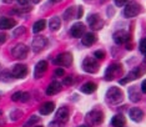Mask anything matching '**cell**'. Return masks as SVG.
<instances>
[{
  "mask_svg": "<svg viewBox=\"0 0 146 127\" xmlns=\"http://www.w3.org/2000/svg\"><path fill=\"white\" fill-rule=\"evenodd\" d=\"M106 100L110 103H120L124 100V93L119 87H110L106 92Z\"/></svg>",
  "mask_w": 146,
  "mask_h": 127,
  "instance_id": "obj_1",
  "label": "cell"
},
{
  "mask_svg": "<svg viewBox=\"0 0 146 127\" xmlns=\"http://www.w3.org/2000/svg\"><path fill=\"white\" fill-rule=\"evenodd\" d=\"M104 120V113L100 110H92L86 115V122L90 126H98L100 125Z\"/></svg>",
  "mask_w": 146,
  "mask_h": 127,
  "instance_id": "obj_2",
  "label": "cell"
},
{
  "mask_svg": "<svg viewBox=\"0 0 146 127\" xmlns=\"http://www.w3.org/2000/svg\"><path fill=\"white\" fill-rule=\"evenodd\" d=\"M122 72V67L120 64H111L105 71V80L106 81H112L116 76H120Z\"/></svg>",
  "mask_w": 146,
  "mask_h": 127,
  "instance_id": "obj_3",
  "label": "cell"
},
{
  "mask_svg": "<svg viewBox=\"0 0 146 127\" xmlns=\"http://www.w3.org/2000/svg\"><path fill=\"white\" fill-rule=\"evenodd\" d=\"M28 52H29V48L24 44H16L14 48L11 49V55L14 56L15 59H26L28 56Z\"/></svg>",
  "mask_w": 146,
  "mask_h": 127,
  "instance_id": "obj_4",
  "label": "cell"
},
{
  "mask_svg": "<svg viewBox=\"0 0 146 127\" xmlns=\"http://www.w3.org/2000/svg\"><path fill=\"white\" fill-rule=\"evenodd\" d=\"M140 13H141V5L137 4V3H130L129 5H126V8L124 10V15L129 19L135 18Z\"/></svg>",
  "mask_w": 146,
  "mask_h": 127,
  "instance_id": "obj_5",
  "label": "cell"
},
{
  "mask_svg": "<svg viewBox=\"0 0 146 127\" xmlns=\"http://www.w3.org/2000/svg\"><path fill=\"white\" fill-rule=\"evenodd\" d=\"M82 67L86 72L89 73H95L99 71V64L96 62V60L94 58H86L82 61Z\"/></svg>",
  "mask_w": 146,
  "mask_h": 127,
  "instance_id": "obj_6",
  "label": "cell"
},
{
  "mask_svg": "<svg viewBox=\"0 0 146 127\" xmlns=\"http://www.w3.org/2000/svg\"><path fill=\"white\" fill-rule=\"evenodd\" d=\"M54 64L58 66H70L72 64V55L70 52H62L58 55V58L54 60Z\"/></svg>",
  "mask_w": 146,
  "mask_h": 127,
  "instance_id": "obj_7",
  "label": "cell"
},
{
  "mask_svg": "<svg viewBox=\"0 0 146 127\" xmlns=\"http://www.w3.org/2000/svg\"><path fill=\"white\" fill-rule=\"evenodd\" d=\"M11 75L13 77L16 79H23L28 75V67L26 65H23V64H16V65L13 67L11 70Z\"/></svg>",
  "mask_w": 146,
  "mask_h": 127,
  "instance_id": "obj_8",
  "label": "cell"
},
{
  "mask_svg": "<svg viewBox=\"0 0 146 127\" xmlns=\"http://www.w3.org/2000/svg\"><path fill=\"white\" fill-rule=\"evenodd\" d=\"M48 45V40H46L44 36H36V38L33 40V50L34 52H40L45 49V46Z\"/></svg>",
  "mask_w": 146,
  "mask_h": 127,
  "instance_id": "obj_9",
  "label": "cell"
},
{
  "mask_svg": "<svg viewBox=\"0 0 146 127\" xmlns=\"http://www.w3.org/2000/svg\"><path fill=\"white\" fill-rule=\"evenodd\" d=\"M114 41L119 45H122V44H125V42L130 41V35H129V32H126L125 30H119V31H116L114 34Z\"/></svg>",
  "mask_w": 146,
  "mask_h": 127,
  "instance_id": "obj_10",
  "label": "cell"
},
{
  "mask_svg": "<svg viewBox=\"0 0 146 127\" xmlns=\"http://www.w3.org/2000/svg\"><path fill=\"white\" fill-rule=\"evenodd\" d=\"M70 34L72 38H82L85 34V25L82 22H76L75 25H72Z\"/></svg>",
  "mask_w": 146,
  "mask_h": 127,
  "instance_id": "obj_11",
  "label": "cell"
},
{
  "mask_svg": "<svg viewBox=\"0 0 146 127\" xmlns=\"http://www.w3.org/2000/svg\"><path fill=\"white\" fill-rule=\"evenodd\" d=\"M88 24L90 25L91 29H101L104 22H102V20L100 19V16L98 14H91L88 18Z\"/></svg>",
  "mask_w": 146,
  "mask_h": 127,
  "instance_id": "obj_12",
  "label": "cell"
},
{
  "mask_svg": "<svg viewBox=\"0 0 146 127\" xmlns=\"http://www.w3.org/2000/svg\"><path fill=\"white\" fill-rule=\"evenodd\" d=\"M142 75V70L140 67H137V69H135V70H132V71L129 73L127 76H126L125 79H122L120 80V83L121 85H125V83H127V82H130L132 81V80H136V79H139L140 76Z\"/></svg>",
  "mask_w": 146,
  "mask_h": 127,
  "instance_id": "obj_13",
  "label": "cell"
},
{
  "mask_svg": "<svg viewBox=\"0 0 146 127\" xmlns=\"http://www.w3.org/2000/svg\"><path fill=\"white\" fill-rule=\"evenodd\" d=\"M46 70H48V62L44 61V60H41V61H39L38 64H36L35 71H34V76L36 79L41 77V76L46 72Z\"/></svg>",
  "mask_w": 146,
  "mask_h": 127,
  "instance_id": "obj_14",
  "label": "cell"
},
{
  "mask_svg": "<svg viewBox=\"0 0 146 127\" xmlns=\"http://www.w3.org/2000/svg\"><path fill=\"white\" fill-rule=\"evenodd\" d=\"M129 116L131 117L132 121H135V122H141L142 118H144V112H142L140 108L134 107V108L130 110V112H129Z\"/></svg>",
  "mask_w": 146,
  "mask_h": 127,
  "instance_id": "obj_15",
  "label": "cell"
},
{
  "mask_svg": "<svg viewBox=\"0 0 146 127\" xmlns=\"http://www.w3.org/2000/svg\"><path fill=\"white\" fill-rule=\"evenodd\" d=\"M61 91V83L58 82V81H52L50 85L46 87V93L49 96H52V95H56L58 92Z\"/></svg>",
  "mask_w": 146,
  "mask_h": 127,
  "instance_id": "obj_16",
  "label": "cell"
},
{
  "mask_svg": "<svg viewBox=\"0 0 146 127\" xmlns=\"http://www.w3.org/2000/svg\"><path fill=\"white\" fill-rule=\"evenodd\" d=\"M56 120L60 121L61 123L68 122V120H69V110L66 107H60L58 111H56Z\"/></svg>",
  "mask_w": 146,
  "mask_h": 127,
  "instance_id": "obj_17",
  "label": "cell"
},
{
  "mask_svg": "<svg viewBox=\"0 0 146 127\" xmlns=\"http://www.w3.org/2000/svg\"><path fill=\"white\" fill-rule=\"evenodd\" d=\"M15 25H16V21H15L14 19H10V18H3V19H0V29H1V30L13 29Z\"/></svg>",
  "mask_w": 146,
  "mask_h": 127,
  "instance_id": "obj_18",
  "label": "cell"
},
{
  "mask_svg": "<svg viewBox=\"0 0 146 127\" xmlns=\"http://www.w3.org/2000/svg\"><path fill=\"white\" fill-rule=\"evenodd\" d=\"M125 123H126V120H125L124 116L120 115V113H119V115H115L111 120V125L114 127H124Z\"/></svg>",
  "mask_w": 146,
  "mask_h": 127,
  "instance_id": "obj_19",
  "label": "cell"
},
{
  "mask_svg": "<svg viewBox=\"0 0 146 127\" xmlns=\"http://www.w3.org/2000/svg\"><path fill=\"white\" fill-rule=\"evenodd\" d=\"M129 97L132 102H139L141 99V95L140 92H139V90L135 87V86H131L130 89H129Z\"/></svg>",
  "mask_w": 146,
  "mask_h": 127,
  "instance_id": "obj_20",
  "label": "cell"
},
{
  "mask_svg": "<svg viewBox=\"0 0 146 127\" xmlns=\"http://www.w3.org/2000/svg\"><path fill=\"white\" fill-rule=\"evenodd\" d=\"M54 108H55L54 102H45L42 103V106L40 107V113L41 115H50L54 111Z\"/></svg>",
  "mask_w": 146,
  "mask_h": 127,
  "instance_id": "obj_21",
  "label": "cell"
},
{
  "mask_svg": "<svg viewBox=\"0 0 146 127\" xmlns=\"http://www.w3.org/2000/svg\"><path fill=\"white\" fill-rule=\"evenodd\" d=\"M61 26V20L59 16H52L50 19V22H49V28H50L51 31H56V30H59Z\"/></svg>",
  "mask_w": 146,
  "mask_h": 127,
  "instance_id": "obj_22",
  "label": "cell"
},
{
  "mask_svg": "<svg viewBox=\"0 0 146 127\" xmlns=\"http://www.w3.org/2000/svg\"><path fill=\"white\" fill-rule=\"evenodd\" d=\"M96 41V36L92 34V32H89V34H84L82 36V44L85 46H91L94 45V42Z\"/></svg>",
  "mask_w": 146,
  "mask_h": 127,
  "instance_id": "obj_23",
  "label": "cell"
},
{
  "mask_svg": "<svg viewBox=\"0 0 146 127\" xmlns=\"http://www.w3.org/2000/svg\"><path fill=\"white\" fill-rule=\"evenodd\" d=\"M96 90V85L94 82H86L81 86V91L84 93H92Z\"/></svg>",
  "mask_w": 146,
  "mask_h": 127,
  "instance_id": "obj_24",
  "label": "cell"
},
{
  "mask_svg": "<svg viewBox=\"0 0 146 127\" xmlns=\"http://www.w3.org/2000/svg\"><path fill=\"white\" fill-rule=\"evenodd\" d=\"M45 26H46L45 20H39V21H36L34 24V26H33V31H34L35 34H38V32H40L45 29Z\"/></svg>",
  "mask_w": 146,
  "mask_h": 127,
  "instance_id": "obj_25",
  "label": "cell"
},
{
  "mask_svg": "<svg viewBox=\"0 0 146 127\" xmlns=\"http://www.w3.org/2000/svg\"><path fill=\"white\" fill-rule=\"evenodd\" d=\"M64 18L65 20H71L72 18H75V8H69L64 13Z\"/></svg>",
  "mask_w": 146,
  "mask_h": 127,
  "instance_id": "obj_26",
  "label": "cell"
},
{
  "mask_svg": "<svg viewBox=\"0 0 146 127\" xmlns=\"http://www.w3.org/2000/svg\"><path fill=\"white\" fill-rule=\"evenodd\" d=\"M39 120H40V118H39L38 116H31V117L29 118V121L25 123V127H31V126H34L36 122H39Z\"/></svg>",
  "mask_w": 146,
  "mask_h": 127,
  "instance_id": "obj_27",
  "label": "cell"
},
{
  "mask_svg": "<svg viewBox=\"0 0 146 127\" xmlns=\"http://www.w3.org/2000/svg\"><path fill=\"white\" fill-rule=\"evenodd\" d=\"M23 116V112L19 111V110H15V111H13L10 113V117H11V121H16V120H19Z\"/></svg>",
  "mask_w": 146,
  "mask_h": 127,
  "instance_id": "obj_28",
  "label": "cell"
},
{
  "mask_svg": "<svg viewBox=\"0 0 146 127\" xmlns=\"http://www.w3.org/2000/svg\"><path fill=\"white\" fill-rule=\"evenodd\" d=\"M10 75H11L10 72L4 71V72L1 73V75H0V80H1V81H10L11 79H9V77H10Z\"/></svg>",
  "mask_w": 146,
  "mask_h": 127,
  "instance_id": "obj_29",
  "label": "cell"
},
{
  "mask_svg": "<svg viewBox=\"0 0 146 127\" xmlns=\"http://www.w3.org/2000/svg\"><path fill=\"white\" fill-rule=\"evenodd\" d=\"M139 48H140V51L142 54H146V39H141Z\"/></svg>",
  "mask_w": 146,
  "mask_h": 127,
  "instance_id": "obj_30",
  "label": "cell"
},
{
  "mask_svg": "<svg viewBox=\"0 0 146 127\" xmlns=\"http://www.w3.org/2000/svg\"><path fill=\"white\" fill-rule=\"evenodd\" d=\"M29 97H30V95H29L28 92H21L20 101H21V102H26V101H29Z\"/></svg>",
  "mask_w": 146,
  "mask_h": 127,
  "instance_id": "obj_31",
  "label": "cell"
},
{
  "mask_svg": "<svg viewBox=\"0 0 146 127\" xmlns=\"http://www.w3.org/2000/svg\"><path fill=\"white\" fill-rule=\"evenodd\" d=\"M24 32H25V28H24V26H20L18 30H15V31H14V36H19V35L24 34Z\"/></svg>",
  "mask_w": 146,
  "mask_h": 127,
  "instance_id": "obj_32",
  "label": "cell"
},
{
  "mask_svg": "<svg viewBox=\"0 0 146 127\" xmlns=\"http://www.w3.org/2000/svg\"><path fill=\"white\" fill-rule=\"evenodd\" d=\"M20 97H21V92L19 91V92H15L14 95L11 96V100L13 101H20Z\"/></svg>",
  "mask_w": 146,
  "mask_h": 127,
  "instance_id": "obj_33",
  "label": "cell"
},
{
  "mask_svg": "<svg viewBox=\"0 0 146 127\" xmlns=\"http://www.w3.org/2000/svg\"><path fill=\"white\" fill-rule=\"evenodd\" d=\"M114 1H115L116 6H124V5H126V3H127L129 0H114Z\"/></svg>",
  "mask_w": 146,
  "mask_h": 127,
  "instance_id": "obj_34",
  "label": "cell"
},
{
  "mask_svg": "<svg viewBox=\"0 0 146 127\" xmlns=\"http://www.w3.org/2000/svg\"><path fill=\"white\" fill-rule=\"evenodd\" d=\"M72 82H74V77H72V76H68V77L64 79V83H65V85H71Z\"/></svg>",
  "mask_w": 146,
  "mask_h": 127,
  "instance_id": "obj_35",
  "label": "cell"
},
{
  "mask_svg": "<svg viewBox=\"0 0 146 127\" xmlns=\"http://www.w3.org/2000/svg\"><path fill=\"white\" fill-rule=\"evenodd\" d=\"M62 125H64V123H61L60 121H58V120H56V121H54V122H50V127H62Z\"/></svg>",
  "mask_w": 146,
  "mask_h": 127,
  "instance_id": "obj_36",
  "label": "cell"
},
{
  "mask_svg": "<svg viewBox=\"0 0 146 127\" xmlns=\"http://www.w3.org/2000/svg\"><path fill=\"white\" fill-rule=\"evenodd\" d=\"M95 58H98V59H104L105 58V54H104V51H100V50H99V51H95Z\"/></svg>",
  "mask_w": 146,
  "mask_h": 127,
  "instance_id": "obj_37",
  "label": "cell"
},
{
  "mask_svg": "<svg viewBox=\"0 0 146 127\" xmlns=\"http://www.w3.org/2000/svg\"><path fill=\"white\" fill-rule=\"evenodd\" d=\"M55 75H56V76H60V77H61V76H64V75H65V71H64L62 69H56Z\"/></svg>",
  "mask_w": 146,
  "mask_h": 127,
  "instance_id": "obj_38",
  "label": "cell"
},
{
  "mask_svg": "<svg viewBox=\"0 0 146 127\" xmlns=\"http://www.w3.org/2000/svg\"><path fill=\"white\" fill-rule=\"evenodd\" d=\"M6 39H8V36H6V34H0V45L1 44H4V42L6 41Z\"/></svg>",
  "mask_w": 146,
  "mask_h": 127,
  "instance_id": "obj_39",
  "label": "cell"
},
{
  "mask_svg": "<svg viewBox=\"0 0 146 127\" xmlns=\"http://www.w3.org/2000/svg\"><path fill=\"white\" fill-rule=\"evenodd\" d=\"M141 91L144 93H146V80H144L142 83H141Z\"/></svg>",
  "mask_w": 146,
  "mask_h": 127,
  "instance_id": "obj_40",
  "label": "cell"
},
{
  "mask_svg": "<svg viewBox=\"0 0 146 127\" xmlns=\"http://www.w3.org/2000/svg\"><path fill=\"white\" fill-rule=\"evenodd\" d=\"M78 10H79V11H78V18H81V16H82V8H81V6H79Z\"/></svg>",
  "mask_w": 146,
  "mask_h": 127,
  "instance_id": "obj_41",
  "label": "cell"
},
{
  "mask_svg": "<svg viewBox=\"0 0 146 127\" xmlns=\"http://www.w3.org/2000/svg\"><path fill=\"white\" fill-rule=\"evenodd\" d=\"M18 3H19L20 5H26V4L29 3V0H18Z\"/></svg>",
  "mask_w": 146,
  "mask_h": 127,
  "instance_id": "obj_42",
  "label": "cell"
},
{
  "mask_svg": "<svg viewBox=\"0 0 146 127\" xmlns=\"http://www.w3.org/2000/svg\"><path fill=\"white\" fill-rule=\"evenodd\" d=\"M51 1H52V3H60L61 0H51Z\"/></svg>",
  "mask_w": 146,
  "mask_h": 127,
  "instance_id": "obj_43",
  "label": "cell"
},
{
  "mask_svg": "<svg viewBox=\"0 0 146 127\" xmlns=\"http://www.w3.org/2000/svg\"><path fill=\"white\" fill-rule=\"evenodd\" d=\"M3 1H4V3H11L13 0H3Z\"/></svg>",
  "mask_w": 146,
  "mask_h": 127,
  "instance_id": "obj_44",
  "label": "cell"
},
{
  "mask_svg": "<svg viewBox=\"0 0 146 127\" xmlns=\"http://www.w3.org/2000/svg\"><path fill=\"white\" fill-rule=\"evenodd\" d=\"M31 1H33V3H39L40 0H31Z\"/></svg>",
  "mask_w": 146,
  "mask_h": 127,
  "instance_id": "obj_45",
  "label": "cell"
},
{
  "mask_svg": "<svg viewBox=\"0 0 146 127\" xmlns=\"http://www.w3.org/2000/svg\"><path fill=\"white\" fill-rule=\"evenodd\" d=\"M144 61L146 62V54H145V59H144Z\"/></svg>",
  "mask_w": 146,
  "mask_h": 127,
  "instance_id": "obj_46",
  "label": "cell"
},
{
  "mask_svg": "<svg viewBox=\"0 0 146 127\" xmlns=\"http://www.w3.org/2000/svg\"><path fill=\"white\" fill-rule=\"evenodd\" d=\"M80 127H86V126H80Z\"/></svg>",
  "mask_w": 146,
  "mask_h": 127,
  "instance_id": "obj_47",
  "label": "cell"
},
{
  "mask_svg": "<svg viewBox=\"0 0 146 127\" xmlns=\"http://www.w3.org/2000/svg\"><path fill=\"white\" fill-rule=\"evenodd\" d=\"M0 115H1V111H0Z\"/></svg>",
  "mask_w": 146,
  "mask_h": 127,
  "instance_id": "obj_48",
  "label": "cell"
},
{
  "mask_svg": "<svg viewBox=\"0 0 146 127\" xmlns=\"http://www.w3.org/2000/svg\"><path fill=\"white\" fill-rule=\"evenodd\" d=\"M38 127H41V126H38Z\"/></svg>",
  "mask_w": 146,
  "mask_h": 127,
  "instance_id": "obj_49",
  "label": "cell"
}]
</instances>
